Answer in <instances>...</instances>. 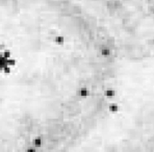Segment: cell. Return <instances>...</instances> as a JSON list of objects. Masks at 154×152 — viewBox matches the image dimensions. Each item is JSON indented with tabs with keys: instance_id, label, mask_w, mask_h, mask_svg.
<instances>
[{
	"instance_id": "obj_1",
	"label": "cell",
	"mask_w": 154,
	"mask_h": 152,
	"mask_svg": "<svg viewBox=\"0 0 154 152\" xmlns=\"http://www.w3.org/2000/svg\"><path fill=\"white\" fill-rule=\"evenodd\" d=\"M99 53H100V56H101V58H108L110 55L112 54V49H110L109 47L104 46V47H102V48L100 49V52Z\"/></svg>"
},
{
	"instance_id": "obj_2",
	"label": "cell",
	"mask_w": 154,
	"mask_h": 152,
	"mask_svg": "<svg viewBox=\"0 0 154 152\" xmlns=\"http://www.w3.org/2000/svg\"><path fill=\"white\" fill-rule=\"evenodd\" d=\"M152 42H153V45H154V37H153V40H152Z\"/></svg>"
}]
</instances>
